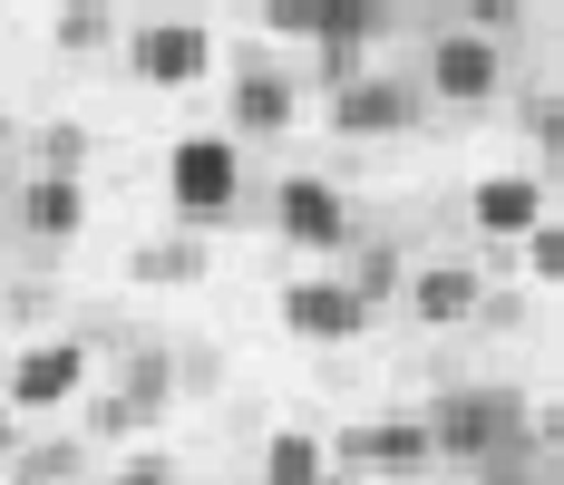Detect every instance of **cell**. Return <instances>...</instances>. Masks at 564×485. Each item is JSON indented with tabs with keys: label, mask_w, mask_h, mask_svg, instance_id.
I'll use <instances>...</instances> for the list:
<instances>
[{
	"label": "cell",
	"mask_w": 564,
	"mask_h": 485,
	"mask_svg": "<svg viewBox=\"0 0 564 485\" xmlns=\"http://www.w3.org/2000/svg\"><path fill=\"white\" fill-rule=\"evenodd\" d=\"M215 378H225L215 350H175V388H215Z\"/></svg>",
	"instance_id": "obj_28"
},
{
	"label": "cell",
	"mask_w": 564,
	"mask_h": 485,
	"mask_svg": "<svg viewBox=\"0 0 564 485\" xmlns=\"http://www.w3.org/2000/svg\"><path fill=\"white\" fill-rule=\"evenodd\" d=\"M535 156H545V175H564V88L535 108Z\"/></svg>",
	"instance_id": "obj_23"
},
{
	"label": "cell",
	"mask_w": 564,
	"mask_h": 485,
	"mask_svg": "<svg viewBox=\"0 0 564 485\" xmlns=\"http://www.w3.org/2000/svg\"><path fill=\"white\" fill-rule=\"evenodd\" d=\"M322 485H370V476H350V466H332V476H322Z\"/></svg>",
	"instance_id": "obj_31"
},
{
	"label": "cell",
	"mask_w": 564,
	"mask_h": 485,
	"mask_svg": "<svg viewBox=\"0 0 564 485\" xmlns=\"http://www.w3.org/2000/svg\"><path fill=\"white\" fill-rule=\"evenodd\" d=\"M467 223H477L487 243H525V233L545 223V175H477Z\"/></svg>",
	"instance_id": "obj_10"
},
{
	"label": "cell",
	"mask_w": 564,
	"mask_h": 485,
	"mask_svg": "<svg viewBox=\"0 0 564 485\" xmlns=\"http://www.w3.org/2000/svg\"><path fill=\"white\" fill-rule=\"evenodd\" d=\"M399 301H409L429 330H457V321H477L487 272H477V263H409V291H399Z\"/></svg>",
	"instance_id": "obj_11"
},
{
	"label": "cell",
	"mask_w": 564,
	"mask_h": 485,
	"mask_svg": "<svg viewBox=\"0 0 564 485\" xmlns=\"http://www.w3.org/2000/svg\"><path fill=\"white\" fill-rule=\"evenodd\" d=\"M390 30V0H322V49H360V40H380Z\"/></svg>",
	"instance_id": "obj_20"
},
{
	"label": "cell",
	"mask_w": 564,
	"mask_h": 485,
	"mask_svg": "<svg viewBox=\"0 0 564 485\" xmlns=\"http://www.w3.org/2000/svg\"><path fill=\"white\" fill-rule=\"evenodd\" d=\"M263 30H282V40H312V30H322V0H263Z\"/></svg>",
	"instance_id": "obj_22"
},
{
	"label": "cell",
	"mask_w": 564,
	"mask_h": 485,
	"mask_svg": "<svg viewBox=\"0 0 564 485\" xmlns=\"http://www.w3.org/2000/svg\"><path fill=\"white\" fill-rule=\"evenodd\" d=\"M525 398L516 388H448L438 408H429V437H438V456L457 466H477V456H497V447H525Z\"/></svg>",
	"instance_id": "obj_1"
},
{
	"label": "cell",
	"mask_w": 564,
	"mask_h": 485,
	"mask_svg": "<svg viewBox=\"0 0 564 485\" xmlns=\"http://www.w3.org/2000/svg\"><path fill=\"white\" fill-rule=\"evenodd\" d=\"M88 388V340H40V350H20L10 360V388H0V408H68Z\"/></svg>",
	"instance_id": "obj_5"
},
{
	"label": "cell",
	"mask_w": 564,
	"mask_h": 485,
	"mask_svg": "<svg viewBox=\"0 0 564 485\" xmlns=\"http://www.w3.org/2000/svg\"><path fill=\"white\" fill-rule=\"evenodd\" d=\"M429 88H438L448 108H487V98L507 88V49L477 40V30H448V40L429 49Z\"/></svg>",
	"instance_id": "obj_7"
},
{
	"label": "cell",
	"mask_w": 564,
	"mask_h": 485,
	"mask_svg": "<svg viewBox=\"0 0 564 485\" xmlns=\"http://www.w3.org/2000/svg\"><path fill=\"white\" fill-rule=\"evenodd\" d=\"M0 311H10V321H40V311H50V291H40V282H20V291H0Z\"/></svg>",
	"instance_id": "obj_29"
},
{
	"label": "cell",
	"mask_w": 564,
	"mask_h": 485,
	"mask_svg": "<svg viewBox=\"0 0 564 485\" xmlns=\"http://www.w3.org/2000/svg\"><path fill=\"white\" fill-rule=\"evenodd\" d=\"M390 10H419V0H390Z\"/></svg>",
	"instance_id": "obj_34"
},
{
	"label": "cell",
	"mask_w": 564,
	"mask_h": 485,
	"mask_svg": "<svg viewBox=\"0 0 564 485\" xmlns=\"http://www.w3.org/2000/svg\"><path fill=\"white\" fill-rule=\"evenodd\" d=\"M332 466L409 485V476H429V466H438V437H429V418H360V428H340Z\"/></svg>",
	"instance_id": "obj_4"
},
{
	"label": "cell",
	"mask_w": 564,
	"mask_h": 485,
	"mask_svg": "<svg viewBox=\"0 0 564 485\" xmlns=\"http://www.w3.org/2000/svg\"><path fill=\"white\" fill-rule=\"evenodd\" d=\"M10 214H20V233H30V243H68V233L88 223V185H78V175H20Z\"/></svg>",
	"instance_id": "obj_12"
},
{
	"label": "cell",
	"mask_w": 564,
	"mask_h": 485,
	"mask_svg": "<svg viewBox=\"0 0 564 485\" xmlns=\"http://www.w3.org/2000/svg\"><path fill=\"white\" fill-rule=\"evenodd\" d=\"M477 476H487V485H545L535 466H525V447H497V456H477Z\"/></svg>",
	"instance_id": "obj_25"
},
{
	"label": "cell",
	"mask_w": 564,
	"mask_h": 485,
	"mask_svg": "<svg viewBox=\"0 0 564 485\" xmlns=\"http://www.w3.org/2000/svg\"><path fill=\"white\" fill-rule=\"evenodd\" d=\"M292 98H302V88L273 78L263 58H243V68H234V126H243V136H282V126H292Z\"/></svg>",
	"instance_id": "obj_13"
},
{
	"label": "cell",
	"mask_w": 564,
	"mask_h": 485,
	"mask_svg": "<svg viewBox=\"0 0 564 485\" xmlns=\"http://www.w3.org/2000/svg\"><path fill=\"white\" fill-rule=\"evenodd\" d=\"M322 476H332V447H322V437L282 428L273 447H263V485H322Z\"/></svg>",
	"instance_id": "obj_19"
},
{
	"label": "cell",
	"mask_w": 564,
	"mask_h": 485,
	"mask_svg": "<svg viewBox=\"0 0 564 485\" xmlns=\"http://www.w3.org/2000/svg\"><path fill=\"white\" fill-rule=\"evenodd\" d=\"M166 195L185 223H225L243 205V146L234 136H175L166 146Z\"/></svg>",
	"instance_id": "obj_2"
},
{
	"label": "cell",
	"mask_w": 564,
	"mask_h": 485,
	"mask_svg": "<svg viewBox=\"0 0 564 485\" xmlns=\"http://www.w3.org/2000/svg\"><path fill=\"white\" fill-rule=\"evenodd\" d=\"M545 485H564V456H555V466H545Z\"/></svg>",
	"instance_id": "obj_32"
},
{
	"label": "cell",
	"mask_w": 564,
	"mask_h": 485,
	"mask_svg": "<svg viewBox=\"0 0 564 485\" xmlns=\"http://www.w3.org/2000/svg\"><path fill=\"white\" fill-rule=\"evenodd\" d=\"M20 447H30V437H20V408H0V466H10Z\"/></svg>",
	"instance_id": "obj_30"
},
{
	"label": "cell",
	"mask_w": 564,
	"mask_h": 485,
	"mask_svg": "<svg viewBox=\"0 0 564 485\" xmlns=\"http://www.w3.org/2000/svg\"><path fill=\"white\" fill-rule=\"evenodd\" d=\"M88 156H98V136L78 117H40L30 126V175H88Z\"/></svg>",
	"instance_id": "obj_16"
},
{
	"label": "cell",
	"mask_w": 564,
	"mask_h": 485,
	"mask_svg": "<svg viewBox=\"0 0 564 485\" xmlns=\"http://www.w3.org/2000/svg\"><path fill=\"white\" fill-rule=\"evenodd\" d=\"M340 282H350V291H360V301L380 311V301H399V291H409V253H399V243H360Z\"/></svg>",
	"instance_id": "obj_18"
},
{
	"label": "cell",
	"mask_w": 564,
	"mask_h": 485,
	"mask_svg": "<svg viewBox=\"0 0 564 485\" xmlns=\"http://www.w3.org/2000/svg\"><path fill=\"white\" fill-rule=\"evenodd\" d=\"M282 330L312 340V350H340V340L370 330V301L350 282H282Z\"/></svg>",
	"instance_id": "obj_6"
},
{
	"label": "cell",
	"mask_w": 564,
	"mask_h": 485,
	"mask_svg": "<svg viewBox=\"0 0 564 485\" xmlns=\"http://www.w3.org/2000/svg\"><path fill=\"white\" fill-rule=\"evenodd\" d=\"M215 253L195 243V233H166V243H137L127 253V282H147V291H185V282H205Z\"/></svg>",
	"instance_id": "obj_14"
},
{
	"label": "cell",
	"mask_w": 564,
	"mask_h": 485,
	"mask_svg": "<svg viewBox=\"0 0 564 485\" xmlns=\"http://www.w3.org/2000/svg\"><path fill=\"white\" fill-rule=\"evenodd\" d=\"M525 447H545V456H564V398H545V408L525 418Z\"/></svg>",
	"instance_id": "obj_27"
},
{
	"label": "cell",
	"mask_w": 564,
	"mask_h": 485,
	"mask_svg": "<svg viewBox=\"0 0 564 485\" xmlns=\"http://www.w3.org/2000/svg\"><path fill=\"white\" fill-rule=\"evenodd\" d=\"M127 78L137 88H205L215 78V30L205 20H137L127 30Z\"/></svg>",
	"instance_id": "obj_3"
},
{
	"label": "cell",
	"mask_w": 564,
	"mask_h": 485,
	"mask_svg": "<svg viewBox=\"0 0 564 485\" xmlns=\"http://www.w3.org/2000/svg\"><path fill=\"white\" fill-rule=\"evenodd\" d=\"M516 263L535 272V282H564V223H535V233L516 243Z\"/></svg>",
	"instance_id": "obj_21"
},
{
	"label": "cell",
	"mask_w": 564,
	"mask_h": 485,
	"mask_svg": "<svg viewBox=\"0 0 564 485\" xmlns=\"http://www.w3.org/2000/svg\"><path fill=\"white\" fill-rule=\"evenodd\" d=\"M68 476H88V437H40L10 456V485H68Z\"/></svg>",
	"instance_id": "obj_17"
},
{
	"label": "cell",
	"mask_w": 564,
	"mask_h": 485,
	"mask_svg": "<svg viewBox=\"0 0 564 485\" xmlns=\"http://www.w3.org/2000/svg\"><path fill=\"white\" fill-rule=\"evenodd\" d=\"M516 20H525V0H467V30L477 40H507Z\"/></svg>",
	"instance_id": "obj_24"
},
{
	"label": "cell",
	"mask_w": 564,
	"mask_h": 485,
	"mask_svg": "<svg viewBox=\"0 0 564 485\" xmlns=\"http://www.w3.org/2000/svg\"><path fill=\"white\" fill-rule=\"evenodd\" d=\"M127 30H117V0H58L50 10V49L58 58H98V49H117Z\"/></svg>",
	"instance_id": "obj_15"
},
{
	"label": "cell",
	"mask_w": 564,
	"mask_h": 485,
	"mask_svg": "<svg viewBox=\"0 0 564 485\" xmlns=\"http://www.w3.org/2000/svg\"><path fill=\"white\" fill-rule=\"evenodd\" d=\"M409 126H419V88H399V78L332 88V136H409Z\"/></svg>",
	"instance_id": "obj_9"
},
{
	"label": "cell",
	"mask_w": 564,
	"mask_h": 485,
	"mask_svg": "<svg viewBox=\"0 0 564 485\" xmlns=\"http://www.w3.org/2000/svg\"><path fill=\"white\" fill-rule=\"evenodd\" d=\"M477 330H525V291H487L477 301Z\"/></svg>",
	"instance_id": "obj_26"
},
{
	"label": "cell",
	"mask_w": 564,
	"mask_h": 485,
	"mask_svg": "<svg viewBox=\"0 0 564 485\" xmlns=\"http://www.w3.org/2000/svg\"><path fill=\"white\" fill-rule=\"evenodd\" d=\"M273 223H282V243H302V253H340L350 243V205H340L322 175H282Z\"/></svg>",
	"instance_id": "obj_8"
},
{
	"label": "cell",
	"mask_w": 564,
	"mask_h": 485,
	"mask_svg": "<svg viewBox=\"0 0 564 485\" xmlns=\"http://www.w3.org/2000/svg\"><path fill=\"white\" fill-rule=\"evenodd\" d=\"M0 388H10V360H0Z\"/></svg>",
	"instance_id": "obj_33"
}]
</instances>
